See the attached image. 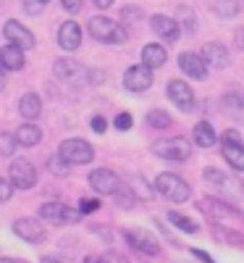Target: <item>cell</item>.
<instances>
[{
  "instance_id": "bcb514c9",
  "label": "cell",
  "mask_w": 244,
  "mask_h": 263,
  "mask_svg": "<svg viewBox=\"0 0 244 263\" xmlns=\"http://www.w3.org/2000/svg\"><path fill=\"white\" fill-rule=\"evenodd\" d=\"M39 263H63V260H60V258H55V255H45Z\"/></svg>"
},
{
  "instance_id": "cb8c5ba5",
  "label": "cell",
  "mask_w": 244,
  "mask_h": 263,
  "mask_svg": "<svg viewBox=\"0 0 244 263\" xmlns=\"http://www.w3.org/2000/svg\"><path fill=\"white\" fill-rule=\"evenodd\" d=\"M194 142L197 147H213L218 142V135H215V129L208 124V121H199L194 126Z\"/></svg>"
},
{
  "instance_id": "ac0fdd59",
  "label": "cell",
  "mask_w": 244,
  "mask_h": 263,
  "mask_svg": "<svg viewBox=\"0 0 244 263\" xmlns=\"http://www.w3.org/2000/svg\"><path fill=\"white\" fill-rule=\"evenodd\" d=\"M58 42L63 50H76L82 45V29L76 21H66V24L58 29Z\"/></svg>"
},
{
  "instance_id": "d6a6232c",
  "label": "cell",
  "mask_w": 244,
  "mask_h": 263,
  "mask_svg": "<svg viewBox=\"0 0 244 263\" xmlns=\"http://www.w3.org/2000/svg\"><path fill=\"white\" fill-rule=\"evenodd\" d=\"M16 145H18L16 135H13V137H11V135H0V156H13Z\"/></svg>"
},
{
  "instance_id": "52a82bcc",
  "label": "cell",
  "mask_w": 244,
  "mask_h": 263,
  "mask_svg": "<svg viewBox=\"0 0 244 263\" xmlns=\"http://www.w3.org/2000/svg\"><path fill=\"white\" fill-rule=\"evenodd\" d=\"M126 242L134 248L137 253H142V255H158L160 253L158 237H155L152 232H147V229H142V227L126 229Z\"/></svg>"
},
{
  "instance_id": "9a60e30c",
  "label": "cell",
  "mask_w": 244,
  "mask_h": 263,
  "mask_svg": "<svg viewBox=\"0 0 244 263\" xmlns=\"http://www.w3.org/2000/svg\"><path fill=\"white\" fill-rule=\"evenodd\" d=\"M3 34L8 37V42H13V45H18V48H32L34 45V34L13 18L3 24Z\"/></svg>"
},
{
  "instance_id": "8fae6325",
  "label": "cell",
  "mask_w": 244,
  "mask_h": 263,
  "mask_svg": "<svg viewBox=\"0 0 244 263\" xmlns=\"http://www.w3.org/2000/svg\"><path fill=\"white\" fill-rule=\"evenodd\" d=\"M168 98L179 105V111H184V114L194 111V92L184 79H171L168 82Z\"/></svg>"
},
{
  "instance_id": "4316f807",
  "label": "cell",
  "mask_w": 244,
  "mask_h": 263,
  "mask_svg": "<svg viewBox=\"0 0 244 263\" xmlns=\"http://www.w3.org/2000/svg\"><path fill=\"white\" fill-rule=\"evenodd\" d=\"M168 221H171L176 229H179V232H184V234H194V232H199V224L194 221V218L181 216V213H176V211L168 213Z\"/></svg>"
},
{
  "instance_id": "4dcf8cb0",
  "label": "cell",
  "mask_w": 244,
  "mask_h": 263,
  "mask_svg": "<svg viewBox=\"0 0 244 263\" xmlns=\"http://www.w3.org/2000/svg\"><path fill=\"white\" fill-rule=\"evenodd\" d=\"M147 126H152V129H168L171 126V116L166 111H160V108H155V111L147 114Z\"/></svg>"
},
{
  "instance_id": "7c38bea8",
  "label": "cell",
  "mask_w": 244,
  "mask_h": 263,
  "mask_svg": "<svg viewBox=\"0 0 244 263\" xmlns=\"http://www.w3.org/2000/svg\"><path fill=\"white\" fill-rule=\"evenodd\" d=\"M90 187L95 192H100V195H116L121 190V182H118V177L110 168H95L90 174Z\"/></svg>"
},
{
  "instance_id": "7bdbcfd3",
  "label": "cell",
  "mask_w": 244,
  "mask_h": 263,
  "mask_svg": "<svg viewBox=\"0 0 244 263\" xmlns=\"http://www.w3.org/2000/svg\"><path fill=\"white\" fill-rule=\"evenodd\" d=\"M189 253H192V255H194L197 260H202V263H215V260H213V258H210V255H208L205 250H197V248H194V250H189Z\"/></svg>"
},
{
  "instance_id": "f907efd6",
  "label": "cell",
  "mask_w": 244,
  "mask_h": 263,
  "mask_svg": "<svg viewBox=\"0 0 244 263\" xmlns=\"http://www.w3.org/2000/svg\"><path fill=\"white\" fill-rule=\"evenodd\" d=\"M0 263H21V260H16V258H0Z\"/></svg>"
},
{
  "instance_id": "5b68a950",
  "label": "cell",
  "mask_w": 244,
  "mask_h": 263,
  "mask_svg": "<svg viewBox=\"0 0 244 263\" xmlns=\"http://www.w3.org/2000/svg\"><path fill=\"white\" fill-rule=\"evenodd\" d=\"M39 216L53 227H69V224H79L84 213L74 211L71 205H63V203H45L39 208Z\"/></svg>"
},
{
  "instance_id": "e575fe53",
  "label": "cell",
  "mask_w": 244,
  "mask_h": 263,
  "mask_svg": "<svg viewBox=\"0 0 244 263\" xmlns=\"http://www.w3.org/2000/svg\"><path fill=\"white\" fill-rule=\"evenodd\" d=\"M131 124H134V121H131V116H129V114H118V116H116V121H113V126H116L118 132L131 129Z\"/></svg>"
},
{
  "instance_id": "ba28073f",
  "label": "cell",
  "mask_w": 244,
  "mask_h": 263,
  "mask_svg": "<svg viewBox=\"0 0 244 263\" xmlns=\"http://www.w3.org/2000/svg\"><path fill=\"white\" fill-rule=\"evenodd\" d=\"M8 177L13 182V187L18 190H32L37 184V168L27 161V158H16L8 168Z\"/></svg>"
},
{
  "instance_id": "277c9868",
  "label": "cell",
  "mask_w": 244,
  "mask_h": 263,
  "mask_svg": "<svg viewBox=\"0 0 244 263\" xmlns=\"http://www.w3.org/2000/svg\"><path fill=\"white\" fill-rule=\"evenodd\" d=\"M58 153H60V156L69 161L71 166H84V163H90V161L95 158V147L87 142V140H82V137L63 140Z\"/></svg>"
},
{
  "instance_id": "9c48e42d",
  "label": "cell",
  "mask_w": 244,
  "mask_h": 263,
  "mask_svg": "<svg viewBox=\"0 0 244 263\" xmlns=\"http://www.w3.org/2000/svg\"><path fill=\"white\" fill-rule=\"evenodd\" d=\"M13 232H16L18 239H24L29 245H39L42 239H45V227H42L37 218H16Z\"/></svg>"
},
{
  "instance_id": "ffe728a7",
  "label": "cell",
  "mask_w": 244,
  "mask_h": 263,
  "mask_svg": "<svg viewBox=\"0 0 244 263\" xmlns=\"http://www.w3.org/2000/svg\"><path fill=\"white\" fill-rule=\"evenodd\" d=\"M202 58L210 66H215V69H223V66L229 63V50L220 45V42H208L205 50H202Z\"/></svg>"
},
{
  "instance_id": "ee69618b",
  "label": "cell",
  "mask_w": 244,
  "mask_h": 263,
  "mask_svg": "<svg viewBox=\"0 0 244 263\" xmlns=\"http://www.w3.org/2000/svg\"><path fill=\"white\" fill-rule=\"evenodd\" d=\"M124 16H134V18H139V16H142V11H139V8H131V6H126V8H124Z\"/></svg>"
},
{
  "instance_id": "7a4b0ae2",
  "label": "cell",
  "mask_w": 244,
  "mask_h": 263,
  "mask_svg": "<svg viewBox=\"0 0 244 263\" xmlns=\"http://www.w3.org/2000/svg\"><path fill=\"white\" fill-rule=\"evenodd\" d=\"M197 208L205 213V218H210L213 224H220V221H244V213H239L234 205L218 200V197H202L197 203Z\"/></svg>"
},
{
  "instance_id": "681fc988",
  "label": "cell",
  "mask_w": 244,
  "mask_h": 263,
  "mask_svg": "<svg viewBox=\"0 0 244 263\" xmlns=\"http://www.w3.org/2000/svg\"><path fill=\"white\" fill-rule=\"evenodd\" d=\"M3 87H6V77H3V63H0V92H3Z\"/></svg>"
},
{
  "instance_id": "f6af8a7d",
  "label": "cell",
  "mask_w": 244,
  "mask_h": 263,
  "mask_svg": "<svg viewBox=\"0 0 244 263\" xmlns=\"http://www.w3.org/2000/svg\"><path fill=\"white\" fill-rule=\"evenodd\" d=\"M236 45H239V48L244 50V27H241V29L236 32Z\"/></svg>"
},
{
  "instance_id": "e0dca14e",
  "label": "cell",
  "mask_w": 244,
  "mask_h": 263,
  "mask_svg": "<svg viewBox=\"0 0 244 263\" xmlns=\"http://www.w3.org/2000/svg\"><path fill=\"white\" fill-rule=\"evenodd\" d=\"M0 63H3V69H8V71L24 69V48L13 45V42L3 45V48H0Z\"/></svg>"
},
{
  "instance_id": "5bb4252c",
  "label": "cell",
  "mask_w": 244,
  "mask_h": 263,
  "mask_svg": "<svg viewBox=\"0 0 244 263\" xmlns=\"http://www.w3.org/2000/svg\"><path fill=\"white\" fill-rule=\"evenodd\" d=\"M220 108L234 124H244V92H226L220 98Z\"/></svg>"
},
{
  "instance_id": "603a6c76",
  "label": "cell",
  "mask_w": 244,
  "mask_h": 263,
  "mask_svg": "<svg viewBox=\"0 0 244 263\" xmlns=\"http://www.w3.org/2000/svg\"><path fill=\"white\" fill-rule=\"evenodd\" d=\"M16 140H18L21 147H34L42 140V132H39V126H34L32 121H27V124H21L16 129Z\"/></svg>"
},
{
  "instance_id": "d4e9b609",
  "label": "cell",
  "mask_w": 244,
  "mask_h": 263,
  "mask_svg": "<svg viewBox=\"0 0 244 263\" xmlns=\"http://www.w3.org/2000/svg\"><path fill=\"white\" fill-rule=\"evenodd\" d=\"M208 8L220 18H234L239 13V0H208Z\"/></svg>"
},
{
  "instance_id": "6da1fadb",
  "label": "cell",
  "mask_w": 244,
  "mask_h": 263,
  "mask_svg": "<svg viewBox=\"0 0 244 263\" xmlns=\"http://www.w3.org/2000/svg\"><path fill=\"white\" fill-rule=\"evenodd\" d=\"M87 29H90L92 40H97V42H113V45H121V42L129 40L126 29L118 24V21L108 18V16H95V18H90Z\"/></svg>"
},
{
  "instance_id": "2e32d148",
  "label": "cell",
  "mask_w": 244,
  "mask_h": 263,
  "mask_svg": "<svg viewBox=\"0 0 244 263\" xmlns=\"http://www.w3.org/2000/svg\"><path fill=\"white\" fill-rule=\"evenodd\" d=\"M150 24H152L155 34H158L163 42H176V40H179V21H173V18L158 13V16L150 18Z\"/></svg>"
},
{
  "instance_id": "b9f144b4",
  "label": "cell",
  "mask_w": 244,
  "mask_h": 263,
  "mask_svg": "<svg viewBox=\"0 0 244 263\" xmlns=\"http://www.w3.org/2000/svg\"><path fill=\"white\" fill-rule=\"evenodd\" d=\"M179 16H184V18H187V29H189V32H194V29H197V27H194V18H192V11H189V8H181V11H179Z\"/></svg>"
},
{
  "instance_id": "d6986e66",
  "label": "cell",
  "mask_w": 244,
  "mask_h": 263,
  "mask_svg": "<svg viewBox=\"0 0 244 263\" xmlns=\"http://www.w3.org/2000/svg\"><path fill=\"white\" fill-rule=\"evenodd\" d=\"M205 179L210 182V184H215L218 190H223V192H231V195H239L241 197V184L239 182H234V179H229L226 174H220V171H215V168H205Z\"/></svg>"
},
{
  "instance_id": "ab89813d",
  "label": "cell",
  "mask_w": 244,
  "mask_h": 263,
  "mask_svg": "<svg viewBox=\"0 0 244 263\" xmlns=\"http://www.w3.org/2000/svg\"><path fill=\"white\" fill-rule=\"evenodd\" d=\"M60 6L69 11V13H76L82 8V0H60Z\"/></svg>"
},
{
  "instance_id": "d590c367",
  "label": "cell",
  "mask_w": 244,
  "mask_h": 263,
  "mask_svg": "<svg viewBox=\"0 0 244 263\" xmlns=\"http://www.w3.org/2000/svg\"><path fill=\"white\" fill-rule=\"evenodd\" d=\"M11 195H13V182H6V179H0V203L11 200Z\"/></svg>"
},
{
  "instance_id": "4fadbf2b",
  "label": "cell",
  "mask_w": 244,
  "mask_h": 263,
  "mask_svg": "<svg viewBox=\"0 0 244 263\" xmlns=\"http://www.w3.org/2000/svg\"><path fill=\"white\" fill-rule=\"evenodd\" d=\"M179 69L192 77V79H205L208 74V61L202 55H197V53H181L179 55Z\"/></svg>"
},
{
  "instance_id": "30bf717a",
  "label": "cell",
  "mask_w": 244,
  "mask_h": 263,
  "mask_svg": "<svg viewBox=\"0 0 244 263\" xmlns=\"http://www.w3.org/2000/svg\"><path fill=\"white\" fill-rule=\"evenodd\" d=\"M124 84H126V90H131V92L150 90V84H152V69H150L147 63L131 66V69H126V74H124Z\"/></svg>"
},
{
  "instance_id": "836d02e7",
  "label": "cell",
  "mask_w": 244,
  "mask_h": 263,
  "mask_svg": "<svg viewBox=\"0 0 244 263\" xmlns=\"http://www.w3.org/2000/svg\"><path fill=\"white\" fill-rule=\"evenodd\" d=\"M79 211L82 213H95V211H100V200H95V197H82Z\"/></svg>"
},
{
  "instance_id": "8d00e7d4",
  "label": "cell",
  "mask_w": 244,
  "mask_h": 263,
  "mask_svg": "<svg viewBox=\"0 0 244 263\" xmlns=\"http://www.w3.org/2000/svg\"><path fill=\"white\" fill-rule=\"evenodd\" d=\"M97 263H129V260H126L121 253H105V255H103Z\"/></svg>"
},
{
  "instance_id": "60d3db41",
  "label": "cell",
  "mask_w": 244,
  "mask_h": 263,
  "mask_svg": "<svg viewBox=\"0 0 244 263\" xmlns=\"http://www.w3.org/2000/svg\"><path fill=\"white\" fill-rule=\"evenodd\" d=\"M90 126H92V129L97 132V135H103V132L108 129V124H105V119H103V116H95V119L90 121Z\"/></svg>"
},
{
  "instance_id": "8992f818",
  "label": "cell",
  "mask_w": 244,
  "mask_h": 263,
  "mask_svg": "<svg viewBox=\"0 0 244 263\" xmlns=\"http://www.w3.org/2000/svg\"><path fill=\"white\" fill-rule=\"evenodd\" d=\"M152 153L166 161H187L192 156V147L184 137H171V140H158L152 145Z\"/></svg>"
},
{
  "instance_id": "7402d4cb",
  "label": "cell",
  "mask_w": 244,
  "mask_h": 263,
  "mask_svg": "<svg viewBox=\"0 0 244 263\" xmlns=\"http://www.w3.org/2000/svg\"><path fill=\"white\" fill-rule=\"evenodd\" d=\"M18 114L24 116L27 121H34V119L42 114V103H39V98H37L34 92L21 95V100H18Z\"/></svg>"
},
{
  "instance_id": "484cf974",
  "label": "cell",
  "mask_w": 244,
  "mask_h": 263,
  "mask_svg": "<svg viewBox=\"0 0 244 263\" xmlns=\"http://www.w3.org/2000/svg\"><path fill=\"white\" fill-rule=\"evenodd\" d=\"M142 63H147L150 69H160V66L166 63V50L160 45H147L142 50Z\"/></svg>"
},
{
  "instance_id": "1f68e13d",
  "label": "cell",
  "mask_w": 244,
  "mask_h": 263,
  "mask_svg": "<svg viewBox=\"0 0 244 263\" xmlns=\"http://www.w3.org/2000/svg\"><path fill=\"white\" fill-rule=\"evenodd\" d=\"M131 190H134V195L139 197V200H150V197H152V190L147 187V182H145L142 177L131 179Z\"/></svg>"
},
{
  "instance_id": "44dd1931",
  "label": "cell",
  "mask_w": 244,
  "mask_h": 263,
  "mask_svg": "<svg viewBox=\"0 0 244 263\" xmlns=\"http://www.w3.org/2000/svg\"><path fill=\"white\" fill-rule=\"evenodd\" d=\"M220 153H223V158L229 161L231 168H239L244 171V142H220Z\"/></svg>"
},
{
  "instance_id": "f35d334b",
  "label": "cell",
  "mask_w": 244,
  "mask_h": 263,
  "mask_svg": "<svg viewBox=\"0 0 244 263\" xmlns=\"http://www.w3.org/2000/svg\"><path fill=\"white\" fill-rule=\"evenodd\" d=\"M220 142H241V135L236 129H229V132H223V137H220Z\"/></svg>"
},
{
  "instance_id": "74e56055",
  "label": "cell",
  "mask_w": 244,
  "mask_h": 263,
  "mask_svg": "<svg viewBox=\"0 0 244 263\" xmlns=\"http://www.w3.org/2000/svg\"><path fill=\"white\" fill-rule=\"evenodd\" d=\"M42 6H45V3H39V0H24V11L32 13V16H37L42 11Z\"/></svg>"
},
{
  "instance_id": "3957f363",
  "label": "cell",
  "mask_w": 244,
  "mask_h": 263,
  "mask_svg": "<svg viewBox=\"0 0 244 263\" xmlns=\"http://www.w3.org/2000/svg\"><path fill=\"white\" fill-rule=\"evenodd\" d=\"M155 190L171 203H184V200H189V195H192L189 184L181 177H176V174H160V177L155 179Z\"/></svg>"
},
{
  "instance_id": "83f0119b",
  "label": "cell",
  "mask_w": 244,
  "mask_h": 263,
  "mask_svg": "<svg viewBox=\"0 0 244 263\" xmlns=\"http://www.w3.org/2000/svg\"><path fill=\"white\" fill-rule=\"evenodd\" d=\"M53 71H55L58 79H71V77H76L79 66H76V61H71V58H58L55 66H53Z\"/></svg>"
},
{
  "instance_id": "c3c4849f",
  "label": "cell",
  "mask_w": 244,
  "mask_h": 263,
  "mask_svg": "<svg viewBox=\"0 0 244 263\" xmlns=\"http://www.w3.org/2000/svg\"><path fill=\"white\" fill-rule=\"evenodd\" d=\"M103 77H105L103 71H90V82H92V79H95V82H100Z\"/></svg>"
},
{
  "instance_id": "f1b7e54d",
  "label": "cell",
  "mask_w": 244,
  "mask_h": 263,
  "mask_svg": "<svg viewBox=\"0 0 244 263\" xmlns=\"http://www.w3.org/2000/svg\"><path fill=\"white\" fill-rule=\"evenodd\" d=\"M213 237H215V239H220V242L236 245V248H241V245H244V237H241L239 232H234V229H223V227H218V224H215V229H213Z\"/></svg>"
},
{
  "instance_id": "7dc6e473",
  "label": "cell",
  "mask_w": 244,
  "mask_h": 263,
  "mask_svg": "<svg viewBox=\"0 0 244 263\" xmlns=\"http://www.w3.org/2000/svg\"><path fill=\"white\" fill-rule=\"evenodd\" d=\"M92 3H95L97 8H108L110 3H113V0H92Z\"/></svg>"
},
{
  "instance_id": "816d5d0a",
  "label": "cell",
  "mask_w": 244,
  "mask_h": 263,
  "mask_svg": "<svg viewBox=\"0 0 244 263\" xmlns=\"http://www.w3.org/2000/svg\"><path fill=\"white\" fill-rule=\"evenodd\" d=\"M39 3H48V0H39Z\"/></svg>"
},
{
  "instance_id": "f546056e",
  "label": "cell",
  "mask_w": 244,
  "mask_h": 263,
  "mask_svg": "<svg viewBox=\"0 0 244 263\" xmlns=\"http://www.w3.org/2000/svg\"><path fill=\"white\" fill-rule=\"evenodd\" d=\"M48 166H50V174H55V177H69V171H71V163L66 161L60 153L48 158Z\"/></svg>"
}]
</instances>
